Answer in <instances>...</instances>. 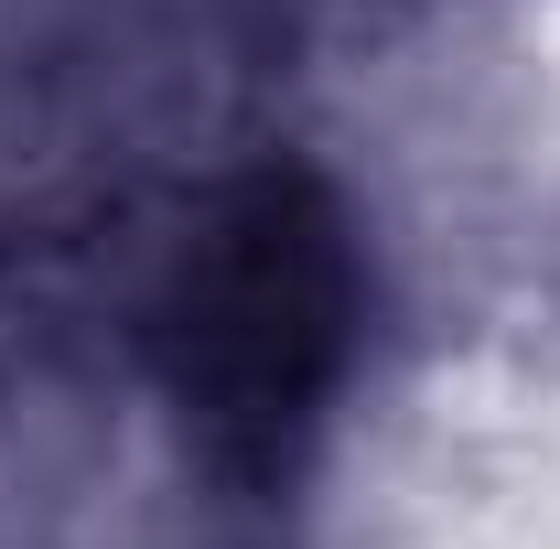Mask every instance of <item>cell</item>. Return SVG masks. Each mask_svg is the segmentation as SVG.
Returning <instances> with one entry per match:
<instances>
[{"label":"cell","mask_w":560,"mask_h":549,"mask_svg":"<svg viewBox=\"0 0 560 549\" xmlns=\"http://www.w3.org/2000/svg\"><path fill=\"white\" fill-rule=\"evenodd\" d=\"M335 313H346V302H335V237L302 226L291 195H270V206L206 259L184 344H195V377L237 388L248 410H280V399H302V388L324 377Z\"/></svg>","instance_id":"6da1fadb"}]
</instances>
